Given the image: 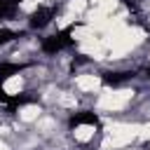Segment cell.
<instances>
[{
	"mask_svg": "<svg viewBox=\"0 0 150 150\" xmlns=\"http://www.w3.org/2000/svg\"><path fill=\"white\" fill-rule=\"evenodd\" d=\"M26 68V63H12V61H0V82H5L7 77L21 73Z\"/></svg>",
	"mask_w": 150,
	"mask_h": 150,
	"instance_id": "277c9868",
	"label": "cell"
},
{
	"mask_svg": "<svg viewBox=\"0 0 150 150\" xmlns=\"http://www.w3.org/2000/svg\"><path fill=\"white\" fill-rule=\"evenodd\" d=\"M54 16H56V7H52V5H40V7L28 16V26L35 28V30H40V28L49 26Z\"/></svg>",
	"mask_w": 150,
	"mask_h": 150,
	"instance_id": "7a4b0ae2",
	"label": "cell"
},
{
	"mask_svg": "<svg viewBox=\"0 0 150 150\" xmlns=\"http://www.w3.org/2000/svg\"><path fill=\"white\" fill-rule=\"evenodd\" d=\"M70 45H73L70 28L59 30V33H52V35L42 38V42H40V47H42V52H45V54H56V52H63V49H68Z\"/></svg>",
	"mask_w": 150,
	"mask_h": 150,
	"instance_id": "6da1fadb",
	"label": "cell"
},
{
	"mask_svg": "<svg viewBox=\"0 0 150 150\" xmlns=\"http://www.w3.org/2000/svg\"><path fill=\"white\" fill-rule=\"evenodd\" d=\"M145 73H148V77H150V66H148V70H145Z\"/></svg>",
	"mask_w": 150,
	"mask_h": 150,
	"instance_id": "ba28073f",
	"label": "cell"
},
{
	"mask_svg": "<svg viewBox=\"0 0 150 150\" xmlns=\"http://www.w3.org/2000/svg\"><path fill=\"white\" fill-rule=\"evenodd\" d=\"M16 38H19L16 30H12V28H0V47H5L7 42H12V40H16Z\"/></svg>",
	"mask_w": 150,
	"mask_h": 150,
	"instance_id": "52a82bcc",
	"label": "cell"
},
{
	"mask_svg": "<svg viewBox=\"0 0 150 150\" xmlns=\"http://www.w3.org/2000/svg\"><path fill=\"white\" fill-rule=\"evenodd\" d=\"M23 0H0V21L2 19H12L16 14V7L21 5Z\"/></svg>",
	"mask_w": 150,
	"mask_h": 150,
	"instance_id": "5b68a950",
	"label": "cell"
},
{
	"mask_svg": "<svg viewBox=\"0 0 150 150\" xmlns=\"http://www.w3.org/2000/svg\"><path fill=\"white\" fill-rule=\"evenodd\" d=\"M68 124H70V127H82V124H87V127H96V124H98V115L91 112V110H82V112L70 115Z\"/></svg>",
	"mask_w": 150,
	"mask_h": 150,
	"instance_id": "3957f363",
	"label": "cell"
},
{
	"mask_svg": "<svg viewBox=\"0 0 150 150\" xmlns=\"http://www.w3.org/2000/svg\"><path fill=\"white\" fill-rule=\"evenodd\" d=\"M127 80H129V73H105L103 75V82L112 84V87H117L120 82H127Z\"/></svg>",
	"mask_w": 150,
	"mask_h": 150,
	"instance_id": "8992f818",
	"label": "cell"
}]
</instances>
